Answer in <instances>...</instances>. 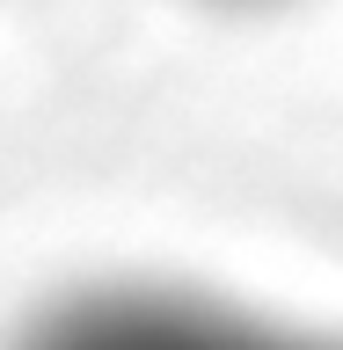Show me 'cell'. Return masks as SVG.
Instances as JSON below:
<instances>
[{
  "label": "cell",
  "instance_id": "6da1fadb",
  "mask_svg": "<svg viewBox=\"0 0 343 350\" xmlns=\"http://www.w3.org/2000/svg\"><path fill=\"white\" fill-rule=\"evenodd\" d=\"M8 350H343V336L285 328L270 314L161 278H103L44 299Z\"/></svg>",
  "mask_w": 343,
  "mask_h": 350
},
{
  "label": "cell",
  "instance_id": "7a4b0ae2",
  "mask_svg": "<svg viewBox=\"0 0 343 350\" xmlns=\"http://www.w3.org/2000/svg\"><path fill=\"white\" fill-rule=\"evenodd\" d=\"M183 8H205V15H285L300 0H183Z\"/></svg>",
  "mask_w": 343,
  "mask_h": 350
}]
</instances>
